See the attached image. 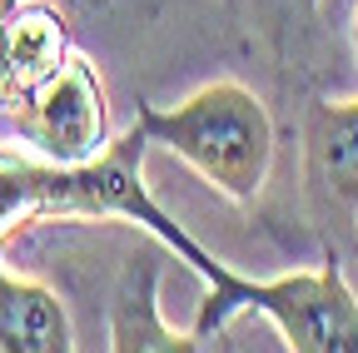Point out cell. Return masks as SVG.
<instances>
[{
  "label": "cell",
  "mask_w": 358,
  "mask_h": 353,
  "mask_svg": "<svg viewBox=\"0 0 358 353\" xmlns=\"http://www.w3.org/2000/svg\"><path fill=\"white\" fill-rule=\"evenodd\" d=\"M145 150H150V135L140 124H129L95 159H80V164H55V159H40V154L0 150V249L15 234L35 229V224H60V219L95 224V219H120V224L145 229L179 264H189V274H199L204 289L219 284L229 274V264L219 254H209L150 194Z\"/></svg>",
  "instance_id": "6da1fadb"
},
{
  "label": "cell",
  "mask_w": 358,
  "mask_h": 353,
  "mask_svg": "<svg viewBox=\"0 0 358 353\" xmlns=\"http://www.w3.org/2000/svg\"><path fill=\"white\" fill-rule=\"evenodd\" d=\"M134 124L150 145L185 159L209 189L234 204H254L274 169V120L268 105L239 80H209L179 105H140Z\"/></svg>",
  "instance_id": "7a4b0ae2"
},
{
  "label": "cell",
  "mask_w": 358,
  "mask_h": 353,
  "mask_svg": "<svg viewBox=\"0 0 358 353\" xmlns=\"http://www.w3.org/2000/svg\"><path fill=\"white\" fill-rule=\"evenodd\" d=\"M239 314H259L274 324L284 348L294 353H358V294L343 274V259L329 249L319 269H299L279 279H249L229 269L209 284L189 333L209 348Z\"/></svg>",
  "instance_id": "3957f363"
},
{
  "label": "cell",
  "mask_w": 358,
  "mask_h": 353,
  "mask_svg": "<svg viewBox=\"0 0 358 353\" xmlns=\"http://www.w3.org/2000/svg\"><path fill=\"white\" fill-rule=\"evenodd\" d=\"M10 129L40 154L55 164H80L95 159L115 135H110V100L105 85L85 55H70L55 75H45L35 90L6 105Z\"/></svg>",
  "instance_id": "277c9868"
},
{
  "label": "cell",
  "mask_w": 358,
  "mask_h": 353,
  "mask_svg": "<svg viewBox=\"0 0 358 353\" xmlns=\"http://www.w3.org/2000/svg\"><path fill=\"white\" fill-rule=\"evenodd\" d=\"M303 199L324 234H358V95L303 115Z\"/></svg>",
  "instance_id": "5b68a950"
},
{
  "label": "cell",
  "mask_w": 358,
  "mask_h": 353,
  "mask_svg": "<svg viewBox=\"0 0 358 353\" xmlns=\"http://www.w3.org/2000/svg\"><path fill=\"white\" fill-rule=\"evenodd\" d=\"M70 55V30L55 0H0V105L35 90Z\"/></svg>",
  "instance_id": "8992f818"
},
{
  "label": "cell",
  "mask_w": 358,
  "mask_h": 353,
  "mask_svg": "<svg viewBox=\"0 0 358 353\" xmlns=\"http://www.w3.org/2000/svg\"><path fill=\"white\" fill-rule=\"evenodd\" d=\"M159 279H164V264L159 254H129L124 269L115 279L110 294V343L115 353H169V348H204L189 329L179 333L164 324L159 314Z\"/></svg>",
  "instance_id": "52a82bcc"
},
{
  "label": "cell",
  "mask_w": 358,
  "mask_h": 353,
  "mask_svg": "<svg viewBox=\"0 0 358 353\" xmlns=\"http://www.w3.org/2000/svg\"><path fill=\"white\" fill-rule=\"evenodd\" d=\"M75 324L55 289L0 269V353H70Z\"/></svg>",
  "instance_id": "ba28073f"
},
{
  "label": "cell",
  "mask_w": 358,
  "mask_h": 353,
  "mask_svg": "<svg viewBox=\"0 0 358 353\" xmlns=\"http://www.w3.org/2000/svg\"><path fill=\"white\" fill-rule=\"evenodd\" d=\"M353 60H358V10H353Z\"/></svg>",
  "instance_id": "9c48e42d"
}]
</instances>
